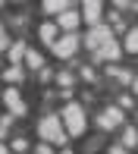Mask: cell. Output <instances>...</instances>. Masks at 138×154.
<instances>
[{
	"mask_svg": "<svg viewBox=\"0 0 138 154\" xmlns=\"http://www.w3.org/2000/svg\"><path fill=\"white\" fill-rule=\"evenodd\" d=\"M38 132H41V138H47V142H60V145L66 142V135H63V120H60V116H44L41 126H38Z\"/></svg>",
	"mask_w": 138,
	"mask_h": 154,
	"instance_id": "obj_1",
	"label": "cell"
},
{
	"mask_svg": "<svg viewBox=\"0 0 138 154\" xmlns=\"http://www.w3.org/2000/svg\"><path fill=\"white\" fill-rule=\"evenodd\" d=\"M63 123H66V129L72 132V135L85 132V110H82V104H66V110H63Z\"/></svg>",
	"mask_w": 138,
	"mask_h": 154,
	"instance_id": "obj_2",
	"label": "cell"
},
{
	"mask_svg": "<svg viewBox=\"0 0 138 154\" xmlns=\"http://www.w3.org/2000/svg\"><path fill=\"white\" fill-rule=\"evenodd\" d=\"M107 41H113V29H107V25H94V29L88 32L85 44L91 47V51H98V47H104Z\"/></svg>",
	"mask_w": 138,
	"mask_h": 154,
	"instance_id": "obj_3",
	"label": "cell"
},
{
	"mask_svg": "<svg viewBox=\"0 0 138 154\" xmlns=\"http://www.w3.org/2000/svg\"><path fill=\"white\" fill-rule=\"evenodd\" d=\"M75 47H79V38H75V35L72 32H66L63 35V38H57V41H53V54H57V57H72V54H75Z\"/></svg>",
	"mask_w": 138,
	"mask_h": 154,
	"instance_id": "obj_4",
	"label": "cell"
},
{
	"mask_svg": "<svg viewBox=\"0 0 138 154\" xmlns=\"http://www.w3.org/2000/svg\"><path fill=\"white\" fill-rule=\"evenodd\" d=\"M98 123H100V129H113V126H119V123H122V110H116V107L104 110Z\"/></svg>",
	"mask_w": 138,
	"mask_h": 154,
	"instance_id": "obj_5",
	"label": "cell"
},
{
	"mask_svg": "<svg viewBox=\"0 0 138 154\" xmlns=\"http://www.w3.org/2000/svg\"><path fill=\"white\" fill-rule=\"evenodd\" d=\"M94 57H98V60H116V57H119V44H116V41H107L104 47H98Z\"/></svg>",
	"mask_w": 138,
	"mask_h": 154,
	"instance_id": "obj_6",
	"label": "cell"
},
{
	"mask_svg": "<svg viewBox=\"0 0 138 154\" xmlns=\"http://www.w3.org/2000/svg\"><path fill=\"white\" fill-rule=\"evenodd\" d=\"M6 104H10V110H13L16 116H22V113H25V104H22V97H19L16 88H10V91H6Z\"/></svg>",
	"mask_w": 138,
	"mask_h": 154,
	"instance_id": "obj_7",
	"label": "cell"
},
{
	"mask_svg": "<svg viewBox=\"0 0 138 154\" xmlns=\"http://www.w3.org/2000/svg\"><path fill=\"white\" fill-rule=\"evenodd\" d=\"M75 25H79V13H72V10H63V13H60V29L72 32Z\"/></svg>",
	"mask_w": 138,
	"mask_h": 154,
	"instance_id": "obj_8",
	"label": "cell"
},
{
	"mask_svg": "<svg viewBox=\"0 0 138 154\" xmlns=\"http://www.w3.org/2000/svg\"><path fill=\"white\" fill-rule=\"evenodd\" d=\"M85 19L88 22H98L100 19V0H85Z\"/></svg>",
	"mask_w": 138,
	"mask_h": 154,
	"instance_id": "obj_9",
	"label": "cell"
},
{
	"mask_svg": "<svg viewBox=\"0 0 138 154\" xmlns=\"http://www.w3.org/2000/svg\"><path fill=\"white\" fill-rule=\"evenodd\" d=\"M44 10L47 13H63V10H69V0H44Z\"/></svg>",
	"mask_w": 138,
	"mask_h": 154,
	"instance_id": "obj_10",
	"label": "cell"
},
{
	"mask_svg": "<svg viewBox=\"0 0 138 154\" xmlns=\"http://www.w3.org/2000/svg\"><path fill=\"white\" fill-rule=\"evenodd\" d=\"M41 38H44L47 44H53V41H57V25H41Z\"/></svg>",
	"mask_w": 138,
	"mask_h": 154,
	"instance_id": "obj_11",
	"label": "cell"
},
{
	"mask_svg": "<svg viewBox=\"0 0 138 154\" xmlns=\"http://www.w3.org/2000/svg\"><path fill=\"white\" fill-rule=\"evenodd\" d=\"M126 47H129L132 54H138V29H132V32H129V38H126Z\"/></svg>",
	"mask_w": 138,
	"mask_h": 154,
	"instance_id": "obj_12",
	"label": "cell"
},
{
	"mask_svg": "<svg viewBox=\"0 0 138 154\" xmlns=\"http://www.w3.org/2000/svg\"><path fill=\"white\" fill-rule=\"evenodd\" d=\"M22 54H25V44H22V41H16V44H13V47H10V60H13V63H16L19 57H22Z\"/></svg>",
	"mask_w": 138,
	"mask_h": 154,
	"instance_id": "obj_13",
	"label": "cell"
},
{
	"mask_svg": "<svg viewBox=\"0 0 138 154\" xmlns=\"http://www.w3.org/2000/svg\"><path fill=\"white\" fill-rule=\"evenodd\" d=\"M25 54H28V66H32V69H41V63H44V60H41V54H38V51H25Z\"/></svg>",
	"mask_w": 138,
	"mask_h": 154,
	"instance_id": "obj_14",
	"label": "cell"
},
{
	"mask_svg": "<svg viewBox=\"0 0 138 154\" xmlns=\"http://www.w3.org/2000/svg\"><path fill=\"white\" fill-rule=\"evenodd\" d=\"M3 79H6V82H19V79H22V69H16V66H13V69H6V75H3Z\"/></svg>",
	"mask_w": 138,
	"mask_h": 154,
	"instance_id": "obj_15",
	"label": "cell"
},
{
	"mask_svg": "<svg viewBox=\"0 0 138 154\" xmlns=\"http://www.w3.org/2000/svg\"><path fill=\"white\" fill-rule=\"evenodd\" d=\"M122 138H126V145H138V132H135V129H126V135H122Z\"/></svg>",
	"mask_w": 138,
	"mask_h": 154,
	"instance_id": "obj_16",
	"label": "cell"
},
{
	"mask_svg": "<svg viewBox=\"0 0 138 154\" xmlns=\"http://www.w3.org/2000/svg\"><path fill=\"white\" fill-rule=\"evenodd\" d=\"M110 75H113V79H122V82H129V79H132V75H129V72H122V69H110Z\"/></svg>",
	"mask_w": 138,
	"mask_h": 154,
	"instance_id": "obj_17",
	"label": "cell"
},
{
	"mask_svg": "<svg viewBox=\"0 0 138 154\" xmlns=\"http://www.w3.org/2000/svg\"><path fill=\"white\" fill-rule=\"evenodd\" d=\"M6 47V32H3V25H0V51Z\"/></svg>",
	"mask_w": 138,
	"mask_h": 154,
	"instance_id": "obj_18",
	"label": "cell"
},
{
	"mask_svg": "<svg viewBox=\"0 0 138 154\" xmlns=\"http://www.w3.org/2000/svg\"><path fill=\"white\" fill-rule=\"evenodd\" d=\"M38 154H50V148H47V145H41V148H38Z\"/></svg>",
	"mask_w": 138,
	"mask_h": 154,
	"instance_id": "obj_19",
	"label": "cell"
},
{
	"mask_svg": "<svg viewBox=\"0 0 138 154\" xmlns=\"http://www.w3.org/2000/svg\"><path fill=\"white\" fill-rule=\"evenodd\" d=\"M110 154H129L126 148H113V151H110Z\"/></svg>",
	"mask_w": 138,
	"mask_h": 154,
	"instance_id": "obj_20",
	"label": "cell"
},
{
	"mask_svg": "<svg viewBox=\"0 0 138 154\" xmlns=\"http://www.w3.org/2000/svg\"><path fill=\"white\" fill-rule=\"evenodd\" d=\"M113 3H116V6H129V0H113Z\"/></svg>",
	"mask_w": 138,
	"mask_h": 154,
	"instance_id": "obj_21",
	"label": "cell"
},
{
	"mask_svg": "<svg viewBox=\"0 0 138 154\" xmlns=\"http://www.w3.org/2000/svg\"><path fill=\"white\" fill-rule=\"evenodd\" d=\"M0 154H10V151H6V148H3V145H0Z\"/></svg>",
	"mask_w": 138,
	"mask_h": 154,
	"instance_id": "obj_22",
	"label": "cell"
},
{
	"mask_svg": "<svg viewBox=\"0 0 138 154\" xmlns=\"http://www.w3.org/2000/svg\"><path fill=\"white\" fill-rule=\"evenodd\" d=\"M135 91H138V79H135Z\"/></svg>",
	"mask_w": 138,
	"mask_h": 154,
	"instance_id": "obj_23",
	"label": "cell"
},
{
	"mask_svg": "<svg viewBox=\"0 0 138 154\" xmlns=\"http://www.w3.org/2000/svg\"><path fill=\"white\" fill-rule=\"evenodd\" d=\"M63 154H69V151H63Z\"/></svg>",
	"mask_w": 138,
	"mask_h": 154,
	"instance_id": "obj_24",
	"label": "cell"
},
{
	"mask_svg": "<svg viewBox=\"0 0 138 154\" xmlns=\"http://www.w3.org/2000/svg\"><path fill=\"white\" fill-rule=\"evenodd\" d=\"M0 3H3V0H0Z\"/></svg>",
	"mask_w": 138,
	"mask_h": 154,
	"instance_id": "obj_25",
	"label": "cell"
}]
</instances>
